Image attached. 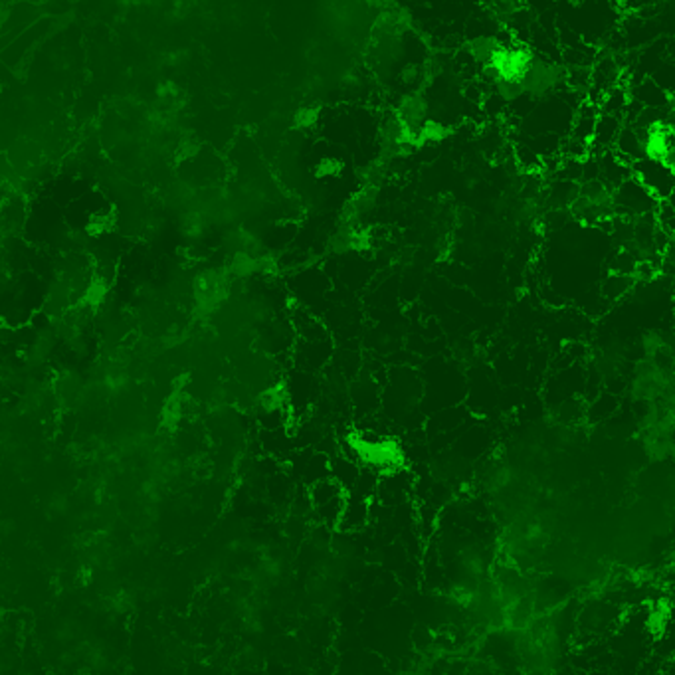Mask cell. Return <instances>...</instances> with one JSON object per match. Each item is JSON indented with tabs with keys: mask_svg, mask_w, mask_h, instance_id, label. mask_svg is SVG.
<instances>
[{
	"mask_svg": "<svg viewBox=\"0 0 675 675\" xmlns=\"http://www.w3.org/2000/svg\"><path fill=\"white\" fill-rule=\"evenodd\" d=\"M630 173L654 194L658 200L671 199L673 192V167L656 161V159L642 157L630 163Z\"/></svg>",
	"mask_w": 675,
	"mask_h": 675,
	"instance_id": "1",
	"label": "cell"
}]
</instances>
